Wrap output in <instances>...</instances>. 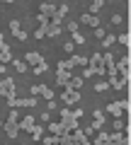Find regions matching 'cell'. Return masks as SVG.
<instances>
[{
    "mask_svg": "<svg viewBox=\"0 0 131 145\" xmlns=\"http://www.w3.org/2000/svg\"><path fill=\"white\" fill-rule=\"evenodd\" d=\"M58 116H61V126L66 131H73V128H78V119L73 116V111H70L68 106H63L61 111H58Z\"/></svg>",
    "mask_w": 131,
    "mask_h": 145,
    "instance_id": "6da1fadb",
    "label": "cell"
},
{
    "mask_svg": "<svg viewBox=\"0 0 131 145\" xmlns=\"http://www.w3.org/2000/svg\"><path fill=\"white\" fill-rule=\"evenodd\" d=\"M0 94H3L5 99H12V97H17L12 78H3V80H0Z\"/></svg>",
    "mask_w": 131,
    "mask_h": 145,
    "instance_id": "7a4b0ae2",
    "label": "cell"
},
{
    "mask_svg": "<svg viewBox=\"0 0 131 145\" xmlns=\"http://www.w3.org/2000/svg\"><path fill=\"white\" fill-rule=\"evenodd\" d=\"M61 99H63V104L66 106H73V104H78V99H80V94H78V89H73V87H63V94H61Z\"/></svg>",
    "mask_w": 131,
    "mask_h": 145,
    "instance_id": "3957f363",
    "label": "cell"
},
{
    "mask_svg": "<svg viewBox=\"0 0 131 145\" xmlns=\"http://www.w3.org/2000/svg\"><path fill=\"white\" fill-rule=\"evenodd\" d=\"M3 128H5L7 138H17V133H20V126H17V121H15V119H7V121H3Z\"/></svg>",
    "mask_w": 131,
    "mask_h": 145,
    "instance_id": "277c9868",
    "label": "cell"
},
{
    "mask_svg": "<svg viewBox=\"0 0 131 145\" xmlns=\"http://www.w3.org/2000/svg\"><path fill=\"white\" fill-rule=\"evenodd\" d=\"M68 138H70V143H80V145H88V135L83 133L80 128H73L68 133Z\"/></svg>",
    "mask_w": 131,
    "mask_h": 145,
    "instance_id": "5b68a950",
    "label": "cell"
},
{
    "mask_svg": "<svg viewBox=\"0 0 131 145\" xmlns=\"http://www.w3.org/2000/svg\"><path fill=\"white\" fill-rule=\"evenodd\" d=\"M107 114H112L114 119H121L124 116V109H121L119 102H112V104H107Z\"/></svg>",
    "mask_w": 131,
    "mask_h": 145,
    "instance_id": "8992f818",
    "label": "cell"
},
{
    "mask_svg": "<svg viewBox=\"0 0 131 145\" xmlns=\"http://www.w3.org/2000/svg\"><path fill=\"white\" fill-rule=\"evenodd\" d=\"M24 58H27V65H37V63H41L44 61V56H41V53H37V51H27L24 53Z\"/></svg>",
    "mask_w": 131,
    "mask_h": 145,
    "instance_id": "52a82bcc",
    "label": "cell"
},
{
    "mask_svg": "<svg viewBox=\"0 0 131 145\" xmlns=\"http://www.w3.org/2000/svg\"><path fill=\"white\" fill-rule=\"evenodd\" d=\"M80 24H90V27H100V17H97V15H90V12H85V15L80 17Z\"/></svg>",
    "mask_w": 131,
    "mask_h": 145,
    "instance_id": "ba28073f",
    "label": "cell"
},
{
    "mask_svg": "<svg viewBox=\"0 0 131 145\" xmlns=\"http://www.w3.org/2000/svg\"><path fill=\"white\" fill-rule=\"evenodd\" d=\"M70 80V70H56V85L63 87V85H68Z\"/></svg>",
    "mask_w": 131,
    "mask_h": 145,
    "instance_id": "9c48e42d",
    "label": "cell"
},
{
    "mask_svg": "<svg viewBox=\"0 0 131 145\" xmlns=\"http://www.w3.org/2000/svg\"><path fill=\"white\" fill-rule=\"evenodd\" d=\"M88 65L95 68V70H97V68H105V65H102V53H92V56L88 58Z\"/></svg>",
    "mask_w": 131,
    "mask_h": 145,
    "instance_id": "30bf717a",
    "label": "cell"
},
{
    "mask_svg": "<svg viewBox=\"0 0 131 145\" xmlns=\"http://www.w3.org/2000/svg\"><path fill=\"white\" fill-rule=\"evenodd\" d=\"M17 126H20V131H27V133H29L32 126H34V116H24L22 121H17Z\"/></svg>",
    "mask_w": 131,
    "mask_h": 145,
    "instance_id": "8fae6325",
    "label": "cell"
},
{
    "mask_svg": "<svg viewBox=\"0 0 131 145\" xmlns=\"http://www.w3.org/2000/svg\"><path fill=\"white\" fill-rule=\"evenodd\" d=\"M46 123H49V133H53V135H61L63 131H66L61 126V121H46Z\"/></svg>",
    "mask_w": 131,
    "mask_h": 145,
    "instance_id": "7c38bea8",
    "label": "cell"
},
{
    "mask_svg": "<svg viewBox=\"0 0 131 145\" xmlns=\"http://www.w3.org/2000/svg\"><path fill=\"white\" fill-rule=\"evenodd\" d=\"M58 34H61V24H51V22H49V27H46V31H44V36L53 39V36H58Z\"/></svg>",
    "mask_w": 131,
    "mask_h": 145,
    "instance_id": "4fadbf2b",
    "label": "cell"
},
{
    "mask_svg": "<svg viewBox=\"0 0 131 145\" xmlns=\"http://www.w3.org/2000/svg\"><path fill=\"white\" fill-rule=\"evenodd\" d=\"M92 116H95V121H92V128H95V131H100L102 126H105V114H102V111H95Z\"/></svg>",
    "mask_w": 131,
    "mask_h": 145,
    "instance_id": "5bb4252c",
    "label": "cell"
},
{
    "mask_svg": "<svg viewBox=\"0 0 131 145\" xmlns=\"http://www.w3.org/2000/svg\"><path fill=\"white\" fill-rule=\"evenodd\" d=\"M46 70H49V63H46V61L37 63V65H32V72H34V75H44Z\"/></svg>",
    "mask_w": 131,
    "mask_h": 145,
    "instance_id": "9a60e30c",
    "label": "cell"
},
{
    "mask_svg": "<svg viewBox=\"0 0 131 145\" xmlns=\"http://www.w3.org/2000/svg\"><path fill=\"white\" fill-rule=\"evenodd\" d=\"M109 143H129V138H126L121 131H114V133L109 135Z\"/></svg>",
    "mask_w": 131,
    "mask_h": 145,
    "instance_id": "2e32d148",
    "label": "cell"
},
{
    "mask_svg": "<svg viewBox=\"0 0 131 145\" xmlns=\"http://www.w3.org/2000/svg\"><path fill=\"white\" fill-rule=\"evenodd\" d=\"M83 82H85V78H75V75H70V80H68V87L80 89V87H83ZM63 87H66V85H63Z\"/></svg>",
    "mask_w": 131,
    "mask_h": 145,
    "instance_id": "e0dca14e",
    "label": "cell"
},
{
    "mask_svg": "<svg viewBox=\"0 0 131 145\" xmlns=\"http://www.w3.org/2000/svg\"><path fill=\"white\" fill-rule=\"evenodd\" d=\"M73 68H75L73 58H63V61H58V70H73Z\"/></svg>",
    "mask_w": 131,
    "mask_h": 145,
    "instance_id": "ac0fdd59",
    "label": "cell"
},
{
    "mask_svg": "<svg viewBox=\"0 0 131 145\" xmlns=\"http://www.w3.org/2000/svg\"><path fill=\"white\" fill-rule=\"evenodd\" d=\"M10 61H12V51H10V46L0 48V63H10Z\"/></svg>",
    "mask_w": 131,
    "mask_h": 145,
    "instance_id": "d6986e66",
    "label": "cell"
},
{
    "mask_svg": "<svg viewBox=\"0 0 131 145\" xmlns=\"http://www.w3.org/2000/svg\"><path fill=\"white\" fill-rule=\"evenodd\" d=\"M29 133H32V140H41L44 128H41V126H32V131H29Z\"/></svg>",
    "mask_w": 131,
    "mask_h": 145,
    "instance_id": "ffe728a7",
    "label": "cell"
},
{
    "mask_svg": "<svg viewBox=\"0 0 131 145\" xmlns=\"http://www.w3.org/2000/svg\"><path fill=\"white\" fill-rule=\"evenodd\" d=\"M129 63H131V58H129V56H124V58H121V61L117 63V75H119L121 70H126V68H129Z\"/></svg>",
    "mask_w": 131,
    "mask_h": 145,
    "instance_id": "44dd1931",
    "label": "cell"
},
{
    "mask_svg": "<svg viewBox=\"0 0 131 145\" xmlns=\"http://www.w3.org/2000/svg\"><path fill=\"white\" fill-rule=\"evenodd\" d=\"M53 12H56V7H53L51 3H41V15H46V17H51Z\"/></svg>",
    "mask_w": 131,
    "mask_h": 145,
    "instance_id": "7402d4cb",
    "label": "cell"
},
{
    "mask_svg": "<svg viewBox=\"0 0 131 145\" xmlns=\"http://www.w3.org/2000/svg\"><path fill=\"white\" fill-rule=\"evenodd\" d=\"M39 94H41V97H46V99H53V89L46 87V85H39Z\"/></svg>",
    "mask_w": 131,
    "mask_h": 145,
    "instance_id": "603a6c76",
    "label": "cell"
},
{
    "mask_svg": "<svg viewBox=\"0 0 131 145\" xmlns=\"http://www.w3.org/2000/svg\"><path fill=\"white\" fill-rule=\"evenodd\" d=\"M102 5H105V0H92V5H90V15H97V12L102 10Z\"/></svg>",
    "mask_w": 131,
    "mask_h": 145,
    "instance_id": "cb8c5ba5",
    "label": "cell"
},
{
    "mask_svg": "<svg viewBox=\"0 0 131 145\" xmlns=\"http://www.w3.org/2000/svg\"><path fill=\"white\" fill-rule=\"evenodd\" d=\"M10 63L15 65V70H17V72H24V70H27V63H24V61H17V58H12Z\"/></svg>",
    "mask_w": 131,
    "mask_h": 145,
    "instance_id": "d4e9b609",
    "label": "cell"
},
{
    "mask_svg": "<svg viewBox=\"0 0 131 145\" xmlns=\"http://www.w3.org/2000/svg\"><path fill=\"white\" fill-rule=\"evenodd\" d=\"M95 143H97V145H105V143H109V135H107L105 131H100V133H97V138H95Z\"/></svg>",
    "mask_w": 131,
    "mask_h": 145,
    "instance_id": "484cf974",
    "label": "cell"
},
{
    "mask_svg": "<svg viewBox=\"0 0 131 145\" xmlns=\"http://www.w3.org/2000/svg\"><path fill=\"white\" fill-rule=\"evenodd\" d=\"M41 140H44V143H46V145H58V135H41Z\"/></svg>",
    "mask_w": 131,
    "mask_h": 145,
    "instance_id": "4316f807",
    "label": "cell"
},
{
    "mask_svg": "<svg viewBox=\"0 0 131 145\" xmlns=\"http://www.w3.org/2000/svg\"><path fill=\"white\" fill-rule=\"evenodd\" d=\"M114 41H117V36H112V34H105V36H102V44H105V48H109Z\"/></svg>",
    "mask_w": 131,
    "mask_h": 145,
    "instance_id": "83f0119b",
    "label": "cell"
},
{
    "mask_svg": "<svg viewBox=\"0 0 131 145\" xmlns=\"http://www.w3.org/2000/svg\"><path fill=\"white\" fill-rule=\"evenodd\" d=\"M117 41H119L121 46H126V48H129V44H131V36H129V34H121V36H117Z\"/></svg>",
    "mask_w": 131,
    "mask_h": 145,
    "instance_id": "f1b7e54d",
    "label": "cell"
},
{
    "mask_svg": "<svg viewBox=\"0 0 131 145\" xmlns=\"http://www.w3.org/2000/svg\"><path fill=\"white\" fill-rule=\"evenodd\" d=\"M107 87H109V82H107V80H100V82H95V92H105Z\"/></svg>",
    "mask_w": 131,
    "mask_h": 145,
    "instance_id": "f546056e",
    "label": "cell"
},
{
    "mask_svg": "<svg viewBox=\"0 0 131 145\" xmlns=\"http://www.w3.org/2000/svg\"><path fill=\"white\" fill-rule=\"evenodd\" d=\"M22 29V24H20V20H10V31L12 34H17V31Z\"/></svg>",
    "mask_w": 131,
    "mask_h": 145,
    "instance_id": "4dcf8cb0",
    "label": "cell"
},
{
    "mask_svg": "<svg viewBox=\"0 0 131 145\" xmlns=\"http://www.w3.org/2000/svg\"><path fill=\"white\" fill-rule=\"evenodd\" d=\"M85 41H88V39H85L80 31H73V44H85Z\"/></svg>",
    "mask_w": 131,
    "mask_h": 145,
    "instance_id": "1f68e13d",
    "label": "cell"
},
{
    "mask_svg": "<svg viewBox=\"0 0 131 145\" xmlns=\"http://www.w3.org/2000/svg\"><path fill=\"white\" fill-rule=\"evenodd\" d=\"M70 58H73L75 65H88V58H85V56H70Z\"/></svg>",
    "mask_w": 131,
    "mask_h": 145,
    "instance_id": "d6a6232c",
    "label": "cell"
},
{
    "mask_svg": "<svg viewBox=\"0 0 131 145\" xmlns=\"http://www.w3.org/2000/svg\"><path fill=\"white\" fill-rule=\"evenodd\" d=\"M37 22H39V27H49V17L46 15H37Z\"/></svg>",
    "mask_w": 131,
    "mask_h": 145,
    "instance_id": "836d02e7",
    "label": "cell"
},
{
    "mask_svg": "<svg viewBox=\"0 0 131 145\" xmlns=\"http://www.w3.org/2000/svg\"><path fill=\"white\" fill-rule=\"evenodd\" d=\"M78 27H80V22H68V24H66V29L73 34V31H78Z\"/></svg>",
    "mask_w": 131,
    "mask_h": 145,
    "instance_id": "e575fe53",
    "label": "cell"
},
{
    "mask_svg": "<svg viewBox=\"0 0 131 145\" xmlns=\"http://www.w3.org/2000/svg\"><path fill=\"white\" fill-rule=\"evenodd\" d=\"M44 31H46V27H37V31H34V39H44Z\"/></svg>",
    "mask_w": 131,
    "mask_h": 145,
    "instance_id": "d590c367",
    "label": "cell"
},
{
    "mask_svg": "<svg viewBox=\"0 0 131 145\" xmlns=\"http://www.w3.org/2000/svg\"><path fill=\"white\" fill-rule=\"evenodd\" d=\"M92 75H95V68H85V72H83V75H80V78H92Z\"/></svg>",
    "mask_w": 131,
    "mask_h": 145,
    "instance_id": "8d00e7d4",
    "label": "cell"
},
{
    "mask_svg": "<svg viewBox=\"0 0 131 145\" xmlns=\"http://www.w3.org/2000/svg\"><path fill=\"white\" fill-rule=\"evenodd\" d=\"M15 36H17V39H20V41H27V31H24V29H20V31H17Z\"/></svg>",
    "mask_w": 131,
    "mask_h": 145,
    "instance_id": "74e56055",
    "label": "cell"
},
{
    "mask_svg": "<svg viewBox=\"0 0 131 145\" xmlns=\"http://www.w3.org/2000/svg\"><path fill=\"white\" fill-rule=\"evenodd\" d=\"M63 48H66V53H73V48H75V44H73V41H66V46H63Z\"/></svg>",
    "mask_w": 131,
    "mask_h": 145,
    "instance_id": "f35d334b",
    "label": "cell"
},
{
    "mask_svg": "<svg viewBox=\"0 0 131 145\" xmlns=\"http://www.w3.org/2000/svg\"><path fill=\"white\" fill-rule=\"evenodd\" d=\"M121 128H124V121H121V119H114V131H121Z\"/></svg>",
    "mask_w": 131,
    "mask_h": 145,
    "instance_id": "ab89813d",
    "label": "cell"
},
{
    "mask_svg": "<svg viewBox=\"0 0 131 145\" xmlns=\"http://www.w3.org/2000/svg\"><path fill=\"white\" fill-rule=\"evenodd\" d=\"M95 36H97V39H102V36H105V29H102V27H95Z\"/></svg>",
    "mask_w": 131,
    "mask_h": 145,
    "instance_id": "60d3db41",
    "label": "cell"
},
{
    "mask_svg": "<svg viewBox=\"0 0 131 145\" xmlns=\"http://www.w3.org/2000/svg\"><path fill=\"white\" fill-rule=\"evenodd\" d=\"M121 22H124V17H121V15H114V17H112V24H121Z\"/></svg>",
    "mask_w": 131,
    "mask_h": 145,
    "instance_id": "b9f144b4",
    "label": "cell"
},
{
    "mask_svg": "<svg viewBox=\"0 0 131 145\" xmlns=\"http://www.w3.org/2000/svg\"><path fill=\"white\" fill-rule=\"evenodd\" d=\"M46 109H49V111H56V104H53V99H49V104H46Z\"/></svg>",
    "mask_w": 131,
    "mask_h": 145,
    "instance_id": "7bdbcfd3",
    "label": "cell"
},
{
    "mask_svg": "<svg viewBox=\"0 0 131 145\" xmlns=\"http://www.w3.org/2000/svg\"><path fill=\"white\" fill-rule=\"evenodd\" d=\"M5 46H7V44H5V36L0 34V48H5Z\"/></svg>",
    "mask_w": 131,
    "mask_h": 145,
    "instance_id": "ee69618b",
    "label": "cell"
},
{
    "mask_svg": "<svg viewBox=\"0 0 131 145\" xmlns=\"http://www.w3.org/2000/svg\"><path fill=\"white\" fill-rule=\"evenodd\" d=\"M3 3H7V5H10V3H15V0H3Z\"/></svg>",
    "mask_w": 131,
    "mask_h": 145,
    "instance_id": "f6af8a7d",
    "label": "cell"
},
{
    "mask_svg": "<svg viewBox=\"0 0 131 145\" xmlns=\"http://www.w3.org/2000/svg\"><path fill=\"white\" fill-rule=\"evenodd\" d=\"M0 128H3V116H0Z\"/></svg>",
    "mask_w": 131,
    "mask_h": 145,
    "instance_id": "bcb514c9",
    "label": "cell"
}]
</instances>
